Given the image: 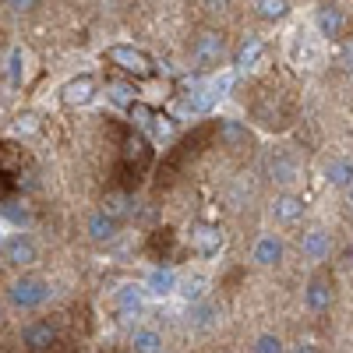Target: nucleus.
I'll return each mask as SVG.
<instances>
[{
	"label": "nucleus",
	"instance_id": "f257e3e1",
	"mask_svg": "<svg viewBox=\"0 0 353 353\" xmlns=\"http://www.w3.org/2000/svg\"><path fill=\"white\" fill-rule=\"evenodd\" d=\"M50 297H53V286H50L43 276H32V272L18 276V279L8 286V304H11L14 311H39V307L50 304Z\"/></svg>",
	"mask_w": 353,
	"mask_h": 353
},
{
	"label": "nucleus",
	"instance_id": "f03ea898",
	"mask_svg": "<svg viewBox=\"0 0 353 353\" xmlns=\"http://www.w3.org/2000/svg\"><path fill=\"white\" fill-rule=\"evenodd\" d=\"M226 61V36L216 32V28H205L198 32V39L191 43V64L198 71H212Z\"/></svg>",
	"mask_w": 353,
	"mask_h": 353
},
{
	"label": "nucleus",
	"instance_id": "7ed1b4c3",
	"mask_svg": "<svg viewBox=\"0 0 353 353\" xmlns=\"http://www.w3.org/2000/svg\"><path fill=\"white\" fill-rule=\"evenodd\" d=\"M106 61H110L113 68H121L124 74H131V78H149V74L156 71V64L149 61V53L138 50V46H131V43L110 46V50H106Z\"/></svg>",
	"mask_w": 353,
	"mask_h": 353
},
{
	"label": "nucleus",
	"instance_id": "20e7f679",
	"mask_svg": "<svg viewBox=\"0 0 353 353\" xmlns=\"http://www.w3.org/2000/svg\"><path fill=\"white\" fill-rule=\"evenodd\" d=\"M0 258H4V265H14V269H28V265H36L39 248L25 230H18V233L0 241Z\"/></svg>",
	"mask_w": 353,
	"mask_h": 353
},
{
	"label": "nucleus",
	"instance_id": "39448f33",
	"mask_svg": "<svg viewBox=\"0 0 353 353\" xmlns=\"http://www.w3.org/2000/svg\"><path fill=\"white\" fill-rule=\"evenodd\" d=\"M265 173H269V181L286 188L293 181H301V163L293 159V152H286V149H272L269 156H265Z\"/></svg>",
	"mask_w": 353,
	"mask_h": 353
},
{
	"label": "nucleus",
	"instance_id": "423d86ee",
	"mask_svg": "<svg viewBox=\"0 0 353 353\" xmlns=\"http://www.w3.org/2000/svg\"><path fill=\"white\" fill-rule=\"evenodd\" d=\"M188 244L198 258H212L223 251V230L216 223H194L191 233H188Z\"/></svg>",
	"mask_w": 353,
	"mask_h": 353
},
{
	"label": "nucleus",
	"instance_id": "0eeeda50",
	"mask_svg": "<svg viewBox=\"0 0 353 353\" xmlns=\"http://www.w3.org/2000/svg\"><path fill=\"white\" fill-rule=\"evenodd\" d=\"M21 346L25 353H50L57 346V325L53 321H28L21 329Z\"/></svg>",
	"mask_w": 353,
	"mask_h": 353
},
{
	"label": "nucleus",
	"instance_id": "6e6552de",
	"mask_svg": "<svg viewBox=\"0 0 353 353\" xmlns=\"http://www.w3.org/2000/svg\"><path fill=\"white\" fill-rule=\"evenodd\" d=\"M145 293L149 297H156V301H166V297H173L176 290H181V276H176L173 269H166V265H159V269H149V276H145Z\"/></svg>",
	"mask_w": 353,
	"mask_h": 353
},
{
	"label": "nucleus",
	"instance_id": "1a4fd4ad",
	"mask_svg": "<svg viewBox=\"0 0 353 353\" xmlns=\"http://www.w3.org/2000/svg\"><path fill=\"white\" fill-rule=\"evenodd\" d=\"M283 251H286V244H283L279 233H261V237L254 241L251 261L261 265V269H276V265L283 261Z\"/></svg>",
	"mask_w": 353,
	"mask_h": 353
},
{
	"label": "nucleus",
	"instance_id": "9d476101",
	"mask_svg": "<svg viewBox=\"0 0 353 353\" xmlns=\"http://www.w3.org/2000/svg\"><path fill=\"white\" fill-rule=\"evenodd\" d=\"M145 286L141 283H121L113 290V307L121 311L124 318H134V314H141V307H145Z\"/></svg>",
	"mask_w": 353,
	"mask_h": 353
},
{
	"label": "nucleus",
	"instance_id": "9b49d317",
	"mask_svg": "<svg viewBox=\"0 0 353 353\" xmlns=\"http://www.w3.org/2000/svg\"><path fill=\"white\" fill-rule=\"evenodd\" d=\"M314 25H318V36L321 39H343L346 32V14L339 4H321L314 11Z\"/></svg>",
	"mask_w": 353,
	"mask_h": 353
},
{
	"label": "nucleus",
	"instance_id": "f8f14e48",
	"mask_svg": "<svg viewBox=\"0 0 353 353\" xmlns=\"http://www.w3.org/2000/svg\"><path fill=\"white\" fill-rule=\"evenodd\" d=\"M92 96H96V78L92 74H78V78H71L61 88V103L64 106H85V103H92Z\"/></svg>",
	"mask_w": 353,
	"mask_h": 353
},
{
	"label": "nucleus",
	"instance_id": "ddd939ff",
	"mask_svg": "<svg viewBox=\"0 0 353 353\" xmlns=\"http://www.w3.org/2000/svg\"><path fill=\"white\" fill-rule=\"evenodd\" d=\"M304 304L311 311H329L332 307V279L325 272H318L307 286H304Z\"/></svg>",
	"mask_w": 353,
	"mask_h": 353
},
{
	"label": "nucleus",
	"instance_id": "4468645a",
	"mask_svg": "<svg viewBox=\"0 0 353 353\" xmlns=\"http://www.w3.org/2000/svg\"><path fill=\"white\" fill-rule=\"evenodd\" d=\"M301 254L307 258V261H325L329 254H332V241H329V233L325 230H307V233H301Z\"/></svg>",
	"mask_w": 353,
	"mask_h": 353
},
{
	"label": "nucleus",
	"instance_id": "2eb2a0df",
	"mask_svg": "<svg viewBox=\"0 0 353 353\" xmlns=\"http://www.w3.org/2000/svg\"><path fill=\"white\" fill-rule=\"evenodd\" d=\"M117 230H121V223H117L113 216H106L103 209L92 212V216H88V223H85V233H88L96 244H110V241L117 237Z\"/></svg>",
	"mask_w": 353,
	"mask_h": 353
},
{
	"label": "nucleus",
	"instance_id": "dca6fc26",
	"mask_svg": "<svg viewBox=\"0 0 353 353\" xmlns=\"http://www.w3.org/2000/svg\"><path fill=\"white\" fill-rule=\"evenodd\" d=\"M304 216V198H297V194H276V201H272V219L276 223H297Z\"/></svg>",
	"mask_w": 353,
	"mask_h": 353
},
{
	"label": "nucleus",
	"instance_id": "f3484780",
	"mask_svg": "<svg viewBox=\"0 0 353 353\" xmlns=\"http://www.w3.org/2000/svg\"><path fill=\"white\" fill-rule=\"evenodd\" d=\"M106 96H110L113 106L131 110V106L138 103V88H134V81H128V78H106Z\"/></svg>",
	"mask_w": 353,
	"mask_h": 353
},
{
	"label": "nucleus",
	"instance_id": "a211bd4d",
	"mask_svg": "<svg viewBox=\"0 0 353 353\" xmlns=\"http://www.w3.org/2000/svg\"><path fill=\"white\" fill-rule=\"evenodd\" d=\"M261 50H265V43H261L258 36H248V39L241 43V50L233 53V68H237V71H248V68H254V64L261 61Z\"/></svg>",
	"mask_w": 353,
	"mask_h": 353
},
{
	"label": "nucleus",
	"instance_id": "6ab92c4d",
	"mask_svg": "<svg viewBox=\"0 0 353 353\" xmlns=\"http://www.w3.org/2000/svg\"><path fill=\"white\" fill-rule=\"evenodd\" d=\"M103 212L121 223L124 216H134V198L124 194V191H110V194L103 198Z\"/></svg>",
	"mask_w": 353,
	"mask_h": 353
},
{
	"label": "nucleus",
	"instance_id": "aec40b11",
	"mask_svg": "<svg viewBox=\"0 0 353 353\" xmlns=\"http://www.w3.org/2000/svg\"><path fill=\"white\" fill-rule=\"evenodd\" d=\"M219 138L230 145V149H241V145H248V141H251V131H248V124L223 117V121H219Z\"/></svg>",
	"mask_w": 353,
	"mask_h": 353
},
{
	"label": "nucleus",
	"instance_id": "412c9836",
	"mask_svg": "<svg viewBox=\"0 0 353 353\" xmlns=\"http://www.w3.org/2000/svg\"><path fill=\"white\" fill-rule=\"evenodd\" d=\"M131 353H163V336L156 329H134Z\"/></svg>",
	"mask_w": 353,
	"mask_h": 353
},
{
	"label": "nucleus",
	"instance_id": "4be33fe9",
	"mask_svg": "<svg viewBox=\"0 0 353 353\" xmlns=\"http://www.w3.org/2000/svg\"><path fill=\"white\" fill-rule=\"evenodd\" d=\"M181 297L194 307V304H205V297H209V283H205L201 276H188V279H181Z\"/></svg>",
	"mask_w": 353,
	"mask_h": 353
},
{
	"label": "nucleus",
	"instance_id": "5701e85b",
	"mask_svg": "<svg viewBox=\"0 0 353 353\" xmlns=\"http://www.w3.org/2000/svg\"><path fill=\"white\" fill-rule=\"evenodd\" d=\"M325 173H329V184H336V188H353V159L339 156V159L329 163Z\"/></svg>",
	"mask_w": 353,
	"mask_h": 353
},
{
	"label": "nucleus",
	"instance_id": "b1692460",
	"mask_svg": "<svg viewBox=\"0 0 353 353\" xmlns=\"http://www.w3.org/2000/svg\"><path fill=\"white\" fill-rule=\"evenodd\" d=\"M254 14L265 18V21H283V18L290 14V4H286V0H258Z\"/></svg>",
	"mask_w": 353,
	"mask_h": 353
},
{
	"label": "nucleus",
	"instance_id": "393cba45",
	"mask_svg": "<svg viewBox=\"0 0 353 353\" xmlns=\"http://www.w3.org/2000/svg\"><path fill=\"white\" fill-rule=\"evenodd\" d=\"M124 159H128V163H138V170L149 166V159H152L149 141H145V138H131V141L124 145Z\"/></svg>",
	"mask_w": 353,
	"mask_h": 353
},
{
	"label": "nucleus",
	"instance_id": "a878e982",
	"mask_svg": "<svg viewBox=\"0 0 353 353\" xmlns=\"http://www.w3.org/2000/svg\"><path fill=\"white\" fill-rule=\"evenodd\" d=\"M25 61H28V57H25L21 46H14V50L8 53V81H11V85H21V81H25Z\"/></svg>",
	"mask_w": 353,
	"mask_h": 353
},
{
	"label": "nucleus",
	"instance_id": "bb28decb",
	"mask_svg": "<svg viewBox=\"0 0 353 353\" xmlns=\"http://www.w3.org/2000/svg\"><path fill=\"white\" fill-rule=\"evenodd\" d=\"M128 113H131V124H134L141 134H149V128H152V121H156V110H152V106H145V103L138 99Z\"/></svg>",
	"mask_w": 353,
	"mask_h": 353
},
{
	"label": "nucleus",
	"instance_id": "cd10ccee",
	"mask_svg": "<svg viewBox=\"0 0 353 353\" xmlns=\"http://www.w3.org/2000/svg\"><path fill=\"white\" fill-rule=\"evenodd\" d=\"M212 318H216V304H209V301L191 307V325H194V329H209Z\"/></svg>",
	"mask_w": 353,
	"mask_h": 353
},
{
	"label": "nucleus",
	"instance_id": "c85d7f7f",
	"mask_svg": "<svg viewBox=\"0 0 353 353\" xmlns=\"http://www.w3.org/2000/svg\"><path fill=\"white\" fill-rule=\"evenodd\" d=\"M254 353H286V346H283V339L276 332H261L254 339Z\"/></svg>",
	"mask_w": 353,
	"mask_h": 353
},
{
	"label": "nucleus",
	"instance_id": "c756f323",
	"mask_svg": "<svg viewBox=\"0 0 353 353\" xmlns=\"http://www.w3.org/2000/svg\"><path fill=\"white\" fill-rule=\"evenodd\" d=\"M0 212H4L11 223H18V226H21V223H28V209H25L21 201H4V205H0Z\"/></svg>",
	"mask_w": 353,
	"mask_h": 353
},
{
	"label": "nucleus",
	"instance_id": "7c9ffc66",
	"mask_svg": "<svg viewBox=\"0 0 353 353\" xmlns=\"http://www.w3.org/2000/svg\"><path fill=\"white\" fill-rule=\"evenodd\" d=\"M8 8H11L14 14H25V11H32V8H39V4H36V0H11Z\"/></svg>",
	"mask_w": 353,
	"mask_h": 353
},
{
	"label": "nucleus",
	"instance_id": "2f4dec72",
	"mask_svg": "<svg viewBox=\"0 0 353 353\" xmlns=\"http://www.w3.org/2000/svg\"><path fill=\"white\" fill-rule=\"evenodd\" d=\"M293 353H318L314 343H301V346H293Z\"/></svg>",
	"mask_w": 353,
	"mask_h": 353
},
{
	"label": "nucleus",
	"instance_id": "473e14b6",
	"mask_svg": "<svg viewBox=\"0 0 353 353\" xmlns=\"http://www.w3.org/2000/svg\"><path fill=\"white\" fill-rule=\"evenodd\" d=\"M343 61H346V64H350V68H353V43H350V46H346V53H343Z\"/></svg>",
	"mask_w": 353,
	"mask_h": 353
},
{
	"label": "nucleus",
	"instance_id": "72a5a7b5",
	"mask_svg": "<svg viewBox=\"0 0 353 353\" xmlns=\"http://www.w3.org/2000/svg\"><path fill=\"white\" fill-rule=\"evenodd\" d=\"M0 318H4V301H0Z\"/></svg>",
	"mask_w": 353,
	"mask_h": 353
},
{
	"label": "nucleus",
	"instance_id": "f704fd0d",
	"mask_svg": "<svg viewBox=\"0 0 353 353\" xmlns=\"http://www.w3.org/2000/svg\"><path fill=\"white\" fill-rule=\"evenodd\" d=\"M350 201H353V188H350Z\"/></svg>",
	"mask_w": 353,
	"mask_h": 353
}]
</instances>
